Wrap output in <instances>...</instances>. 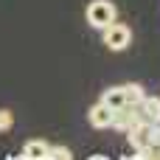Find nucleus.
<instances>
[{"instance_id":"1","label":"nucleus","mask_w":160,"mask_h":160,"mask_svg":"<svg viewBox=\"0 0 160 160\" xmlns=\"http://www.w3.org/2000/svg\"><path fill=\"white\" fill-rule=\"evenodd\" d=\"M115 17H118V8L112 0H93L87 6V22L98 31H104L110 22H115Z\"/></svg>"},{"instance_id":"2","label":"nucleus","mask_w":160,"mask_h":160,"mask_svg":"<svg viewBox=\"0 0 160 160\" xmlns=\"http://www.w3.org/2000/svg\"><path fill=\"white\" fill-rule=\"evenodd\" d=\"M132 42V28L127 25V22H110L107 28H104V45L110 48V51H124L127 45Z\"/></svg>"},{"instance_id":"3","label":"nucleus","mask_w":160,"mask_h":160,"mask_svg":"<svg viewBox=\"0 0 160 160\" xmlns=\"http://www.w3.org/2000/svg\"><path fill=\"white\" fill-rule=\"evenodd\" d=\"M143 121V115H141V107L138 104H127V107H121V110H115V118H112V129H118V132H129L135 124H141Z\"/></svg>"},{"instance_id":"4","label":"nucleus","mask_w":160,"mask_h":160,"mask_svg":"<svg viewBox=\"0 0 160 160\" xmlns=\"http://www.w3.org/2000/svg\"><path fill=\"white\" fill-rule=\"evenodd\" d=\"M87 118H90V127L93 129H110L112 127V118H115V110H110L104 101H98V104L90 107Z\"/></svg>"},{"instance_id":"5","label":"nucleus","mask_w":160,"mask_h":160,"mask_svg":"<svg viewBox=\"0 0 160 160\" xmlns=\"http://www.w3.org/2000/svg\"><path fill=\"white\" fill-rule=\"evenodd\" d=\"M101 101H104L110 110H121V107L129 104V101H127V93H124V84H118V87H107V90L101 93Z\"/></svg>"},{"instance_id":"6","label":"nucleus","mask_w":160,"mask_h":160,"mask_svg":"<svg viewBox=\"0 0 160 160\" xmlns=\"http://www.w3.org/2000/svg\"><path fill=\"white\" fill-rule=\"evenodd\" d=\"M138 107H141L143 121H149V124H158L160 121V96H143V101Z\"/></svg>"},{"instance_id":"7","label":"nucleus","mask_w":160,"mask_h":160,"mask_svg":"<svg viewBox=\"0 0 160 160\" xmlns=\"http://www.w3.org/2000/svg\"><path fill=\"white\" fill-rule=\"evenodd\" d=\"M48 152H51V146L45 143V141H28L25 143V149H22V158H34V160H42V158H48Z\"/></svg>"},{"instance_id":"8","label":"nucleus","mask_w":160,"mask_h":160,"mask_svg":"<svg viewBox=\"0 0 160 160\" xmlns=\"http://www.w3.org/2000/svg\"><path fill=\"white\" fill-rule=\"evenodd\" d=\"M124 93H127V101H129V104H141V101H143V96H146V93H143V87H141L138 82L124 84Z\"/></svg>"},{"instance_id":"9","label":"nucleus","mask_w":160,"mask_h":160,"mask_svg":"<svg viewBox=\"0 0 160 160\" xmlns=\"http://www.w3.org/2000/svg\"><path fill=\"white\" fill-rule=\"evenodd\" d=\"M149 146L160 149V121L158 124H149Z\"/></svg>"},{"instance_id":"10","label":"nucleus","mask_w":160,"mask_h":160,"mask_svg":"<svg viewBox=\"0 0 160 160\" xmlns=\"http://www.w3.org/2000/svg\"><path fill=\"white\" fill-rule=\"evenodd\" d=\"M11 124H14L11 110H0V132H8V129H11Z\"/></svg>"},{"instance_id":"11","label":"nucleus","mask_w":160,"mask_h":160,"mask_svg":"<svg viewBox=\"0 0 160 160\" xmlns=\"http://www.w3.org/2000/svg\"><path fill=\"white\" fill-rule=\"evenodd\" d=\"M48 158H62V160H68V158H73V152H70V149H65V146H53V149L48 152Z\"/></svg>"}]
</instances>
